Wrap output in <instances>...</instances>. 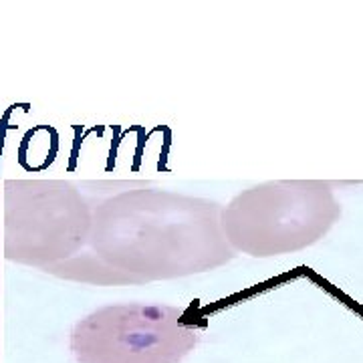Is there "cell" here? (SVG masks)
<instances>
[{
    "label": "cell",
    "mask_w": 363,
    "mask_h": 363,
    "mask_svg": "<svg viewBox=\"0 0 363 363\" xmlns=\"http://www.w3.org/2000/svg\"><path fill=\"white\" fill-rule=\"evenodd\" d=\"M200 327L169 305H107L81 319L71 331L79 363H180L194 351Z\"/></svg>",
    "instance_id": "obj_4"
},
{
    "label": "cell",
    "mask_w": 363,
    "mask_h": 363,
    "mask_svg": "<svg viewBox=\"0 0 363 363\" xmlns=\"http://www.w3.org/2000/svg\"><path fill=\"white\" fill-rule=\"evenodd\" d=\"M214 200L125 190L93 208L85 250L51 274L91 285H142L212 271L234 259Z\"/></svg>",
    "instance_id": "obj_1"
},
{
    "label": "cell",
    "mask_w": 363,
    "mask_h": 363,
    "mask_svg": "<svg viewBox=\"0 0 363 363\" xmlns=\"http://www.w3.org/2000/svg\"><path fill=\"white\" fill-rule=\"evenodd\" d=\"M339 216L329 182L277 180L234 196L222 208L220 224L233 250L267 259L319 242Z\"/></svg>",
    "instance_id": "obj_2"
},
{
    "label": "cell",
    "mask_w": 363,
    "mask_h": 363,
    "mask_svg": "<svg viewBox=\"0 0 363 363\" xmlns=\"http://www.w3.org/2000/svg\"><path fill=\"white\" fill-rule=\"evenodd\" d=\"M93 208L67 180L4 182V257L51 272L79 257Z\"/></svg>",
    "instance_id": "obj_3"
}]
</instances>
